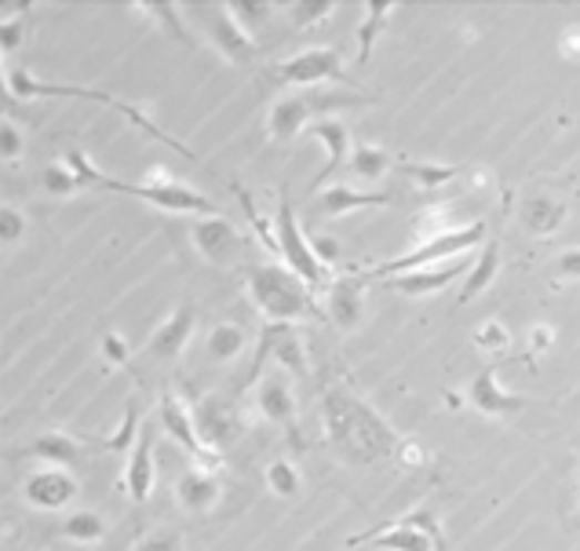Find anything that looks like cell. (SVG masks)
<instances>
[{
	"instance_id": "cell-1",
	"label": "cell",
	"mask_w": 580,
	"mask_h": 551,
	"mask_svg": "<svg viewBox=\"0 0 580 551\" xmlns=\"http://www.w3.org/2000/svg\"><path fill=\"white\" fill-rule=\"evenodd\" d=\"M322 417L325 435L344 457L358 460V465H373V460L398 457L401 438L390 424L376 412L365 398H358L347 384L329 380L322 387Z\"/></svg>"
},
{
	"instance_id": "cell-2",
	"label": "cell",
	"mask_w": 580,
	"mask_h": 551,
	"mask_svg": "<svg viewBox=\"0 0 580 551\" xmlns=\"http://www.w3.org/2000/svg\"><path fill=\"white\" fill-rule=\"evenodd\" d=\"M248 296L267 322H304L325 315V304L314 299V289L282 263H252L248 267Z\"/></svg>"
},
{
	"instance_id": "cell-3",
	"label": "cell",
	"mask_w": 580,
	"mask_h": 551,
	"mask_svg": "<svg viewBox=\"0 0 580 551\" xmlns=\"http://www.w3.org/2000/svg\"><path fill=\"white\" fill-rule=\"evenodd\" d=\"M4 84L8 92L16 99H92V103H103V106H113L118 114H124L139 132H146L150 140H161L169 143L175 154H183L186 161H197L191 150H186L180 140H172V135L165 129H157L154 121H150L143 110H139L135 103H124V99L110 95V92H99V88H84V84H55V81H37L30 70H8L4 67Z\"/></svg>"
},
{
	"instance_id": "cell-4",
	"label": "cell",
	"mask_w": 580,
	"mask_h": 551,
	"mask_svg": "<svg viewBox=\"0 0 580 551\" xmlns=\"http://www.w3.org/2000/svg\"><path fill=\"white\" fill-rule=\"evenodd\" d=\"M486 245V223L475 220V223H460L446 234H435L427 237L413 248L409 256H398V259H384L369 267V278H395V274H409V271H424V267H446V259H457V256H468L471 248H482Z\"/></svg>"
},
{
	"instance_id": "cell-5",
	"label": "cell",
	"mask_w": 580,
	"mask_h": 551,
	"mask_svg": "<svg viewBox=\"0 0 580 551\" xmlns=\"http://www.w3.org/2000/svg\"><path fill=\"white\" fill-rule=\"evenodd\" d=\"M274 234H277V253L285 256V267L299 274L311 289H329L333 278H329V267L314 256L311 248V237L304 234L296 220V208L288 202V191H282V202H277V220H274Z\"/></svg>"
},
{
	"instance_id": "cell-6",
	"label": "cell",
	"mask_w": 580,
	"mask_h": 551,
	"mask_svg": "<svg viewBox=\"0 0 580 551\" xmlns=\"http://www.w3.org/2000/svg\"><path fill=\"white\" fill-rule=\"evenodd\" d=\"M274 81L277 84H288V88H304V92H314L322 84H347V62L336 48H304V52L288 55L285 62L274 67Z\"/></svg>"
},
{
	"instance_id": "cell-7",
	"label": "cell",
	"mask_w": 580,
	"mask_h": 551,
	"mask_svg": "<svg viewBox=\"0 0 580 551\" xmlns=\"http://www.w3.org/2000/svg\"><path fill=\"white\" fill-rule=\"evenodd\" d=\"M191 11L197 16L201 30H205L212 48H216V52L226 62H234V67H245V62L256 59V52H260L256 37H252V30L242 27V19L234 16L231 4H197Z\"/></svg>"
},
{
	"instance_id": "cell-8",
	"label": "cell",
	"mask_w": 580,
	"mask_h": 551,
	"mask_svg": "<svg viewBox=\"0 0 580 551\" xmlns=\"http://www.w3.org/2000/svg\"><path fill=\"white\" fill-rule=\"evenodd\" d=\"M274 361L277 369L288 373V377H304L307 373V350H304V340L296 336L293 325L285 322H267L260 333V350L256 358H252L248 366V384L263 380V366Z\"/></svg>"
},
{
	"instance_id": "cell-9",
	"label": "cell",
	"mask_w": 580,
	"mask_h": 551,
	"mask_svg": "<svg viewBox=\"0 0 580 551\" xmlns=\"http://www.w3.org/2000/svg\"><path fill=\"white\" fill-rule=\"evenodd\" d=\"M157 420H161V428H165V435L172 438V442L180 446L191 460H197V468L220 471V457L212 453V449H208L205 442H201L194 409L186 406L180 395H161V402H157Z\"/></svg>"
},
{
	"instance_id": "cell-10",
	"label": "cell",
	"mask_w": 580,
	"mask_h": 551,
	"mask_svg": "<svg viewBox=\"0 0 580 551\" xmlns=\"http://www.w3.org/2000/svg\"><path fill=\"white\" fill-rule=\"evenodd\" d=\"M194 420H197L201 442H205L216 457H223L226 449L242 442V435H245L242 409H237L234 402H226V398H216V395L201 398V402L194 406Z\"/></svg>"
},
{
	"instance_id": "cell-11",
	"label": "cell",
	"mask_w": 580,
	"mask_h": 551,
	"mask_svg": "<svg viewBox=\"0 0 580 551\" xmlns=\"http://www.w3.org/2000/svg\"><path fill=\"white\" fill-rule=\"evenodd\" d=\"M191 237H194V248L212 263V267H234V263L245 256V234L226 216L194 220Z\"/></svg>"
},
{
	"instance_id": "cell-12",
	"label": "cell",
	"mask_w": 580,
	"mask_h": 551,
	"mask_svg": "<svg viewBox=\"0 0 580 551\" xmlns=\"http://www.w3.org/2000/svg\"><path fill=\"white\" fill-rule=\"evenodd\" d=\"M81 493V482L70 468H41L22 482V500L37 511H62Z\"/></svg>"
},
{
	"instance_id": "cell-13",
	"label": "cell",
	"mask_w": 580,
	"mask_h": 551,
	"mask_svg": "<svg viewBox=\"0 0 580 551\" xmlns=\"http://www.w3.org/2000/svg\"><path fill=\"white\" fill-rule=\"evenodd\" d=\"M325 318H329L339 333H358L365 322V282L347 274V278H333L325 289Z\"/></svg>"
},
{
	"instance_id": "cell-14",
	"label": "cell",
	"mask_w": 580,
	"mask_h": 551,
	"mask_svg": "<svg viewBox=\"0 0 580 551\" xmlns=\"http://www.w3.org/2000/svg\"><path fill=\"white\" fill-rule=\"evenodd\" d=\"M318 118V106H314V92L307 95H282L274 99L271 114H267V135L274 143H293L299 132H307Z\"/></svg>"
},
{
	"instance_id": "cell-15",
	"label": "cell",
	"mask_w": 580,
	"mask_h": 551,
	"mask_svg": "<svg viewBox=\"0 0 580 551\" xmlns=\"http://www.w3.org/2000/svg\"><path fill=\"white\" fill-rule=\"evenodd\" d=\"M154 424H146L139 431V442L129 453V465H124V493H129L132 504H146L150 493H154L157 482V460H154Z\"/></svg>"
},
{
	"instance_id": "cell-16",
	"label": "cell",
	"mask_w": 580,
	"mask_h": 551,
	"mask_svg": "<svg viewBox=\"0 0 580 551\" xmlns=\"http://www.w3.org/2000/svg\"><path fill=\"white\" fill-rule=\"evenodd\" d=\"M175 500L186 516H212L223 500V479L212 468H191L175 482Z\"/></svg>"
},
{
	"instance_id": "cell-17",
	"label": "cell",
	"mask_w": 580,
	"mask_h": 551,
	"mask_svg": "<svg viewBox=\"0 0 580 551\" xmlns=\"http://www.w3.org/2000/svg\"><path fill=\"white\" fill-rule=\"evenodd\" d=\"M256 409L267 424H277V428H296V391L288 373L274 369L271 377H263L256 384Z\"/></svg>"
},
{
	"instance_id": "cell-18",
	"label": "cell",
	"mask_w": 580,
	"mask_h": 551,
	"mask_svg": "<svg viewBox=\"0 0 580 551\" xmlns=\"http://www.w3.org/2000/svg\"><path fill=\"white\" fill-rule=\"evenodd\" d=\"M194 325H197V310L191 304L175 307L172 315L154 329V336L146 340V355L161 358V361H175L186 350V344H191Z\"/></svg>"
},
{
	"instance_id": "cell-19",
	"label": "cell",
	"mask_w": 580,
	"mask_h": 551,
	"mask_svg": "<svg viewBox=\"0 0 580 551\" xmlns=\"http://www.w3.org/2000/svg\"><path fill=\"white\" fill-rule=\"evenodd\" d=\"M468 402L471 409H478L482 417H511V412H522L526 406H533L522 395H511L508 387L500 384V377L493 369H482L468 387Z\"/></svg>"
},
{
	"instance_id": "cell-20",
	"label": "cell",
	"mask_w": 580,
	"mask_h": 551,
	"mask_svg": "<svg viewBox=\"0 0 580 551\" xmlns=\"http://www.w3.org/2000/svg\"><path fill=\"white\" fill-rule=\"evenodd\" d=\"M307 135L314 143L325 146V169L314 175V186H322L329 175L339 172V165H350V154H355V143H350V129L339 118H322L314 121Z\"/></svg>"
},
{
	"instance_id": "cell-21",
	"label": "cell",
	"mask_w": 580,
	"mask_h": 551,
	"mask_svg": "<svg viewBox=\"0 0 580 551\" xmlns=\"http://www.w3.org/2000/svg\"><path fill=\"white\" fill-rule=\"evenodd\" d=\"M468 267L464 263H446V267H424V271H409V274H395L387 278V289H395L398 296H435L449 289L452 282L464 278Z\"/></svg>"
},
{
	"instance_id": "cell-22",
	"label": "cell",
	"mask_w": 580,
	"mask_h": 551,
	"mask_svg": "<svg viewBox=\"0 0 580 551\" xmlns=\"http://www.w3.org/2000/svg\"><path fill=\"white\" fill-rule=\"evenodd\" d=\"M358 544H369L373 551H442L427 533L413 530V526H401L395 519H390L384 530L358 533V537H350L347 541V548H358Z\"/></svg>"
},
{
	"instance_id": "cell-23",
	"label": "cell",
	"mask_w": 580,
	"mask_h": 551,
	"mask_svg": "<svg viewBox=\"0 0 580 551\" xmlns=\"http://www.w3.org/2000/svg\"><path fill=\"white\" fill-rule=\"evenodd\" d=\"M566 216H570V208H566V202H559V197H551V194H529V197H522V205H519V223L533 237L559 234Z\"/></svg>"
},
{
	"instance_id": "cell-24",
	"label": "cell",
	"mask_w": 580,
	"mask_h": 551,
	"mask_svg": "<svg viewBox=\"0 0 580 551\" xmlns=\"http://www.w3.org/2000/svg\"><path fill=\"white\" fill-rule=\"evenodd\" d=\"M22 457L41 460L48 468H73V465H81L84 446H81V438H73L67 431H41L27 449H22Z\"/></svg>"
},
{
	"instance_id": "cell-25",
	"label": "cell",
	"mask_w": 580,
	"mask_h": 551,
	"mask_svg": "<svg viewBox=\"0 0 580 551\" xmlns=\"http://www.w3.org/2000/svg\"><path fill=\"white\" fill-rule=\"evenodd\" d=\"M387 205H390V194L355 191V186H329V191L318 194V212H322V216H350V212L387 208Z\"/></svg>"
},
{
	"instance_id": "cell-26",
	"label": "cell",
	"mask_w": 580,
	"mask_h": 551,
	"mask_svg": "<svg viewBox=\"0 0 580 551\" xmlns=\"http://www.w3.org/2000/svg\"><path fill=\"white\" fill-rule=\"evenodd\" d=\"M497 274H500V245L497 242H486L482 253H478V259H471L468 274H464L457 304L464 307V304H471V299H478V296L489 289V285L497 282Z\"/></svg>"
},
{
	"instance_id": "cell-27",
	"label": "cell",
	"mask_w": 580,
	"mask_h": 551,
	"mask_svg": "<svg viewBox=\"0 0 580 551\" xmlns=\"http://www.w3.org/2000/svg\"><path fill=\"white\" fill-rule=\"evenodd\" d=\"M245 347H248V333H245V325H237V322L212 325L208 336H205V350H208L212 361H234V358H242Z\"/></svg>"
},
{
	"instance_id": "cell-28",
	"label": "cell",
	"mask_w": 580,
	"mask_h": 551,
	"mask_svg": "<svg viewBox=\"0 0 580 551\" xmlns=\"http://www.w3.org/2000/svg\"><path fill=\"white\" fill-rule=\"evenodd\" d=\"M398 4H387V0H376V4H365L362 8V27H358V62L365 67V62L373 59V48L376 41H380V33L387 27V19L395 16Z\"/></svg>"
},
{
	"instance_id": "cell-29",
	"label": "cell",
	"mask_w": 580,
	"mask_h": 551,
	"mask_svg": "<svg viewBox=\"0 0 580 551\" xmlns=\"http://www.w3.org/2000/svg\"><path fill=\"white\" fill-rule=\"evenodd\" d=\"M59 533L73 544H99L106 537V519L99 511H70L59 522Z\"/></svg>"
},
{
	"instance_id": "cell-30",
	"label": "cell",
	"mask_w": 580,
	"mask_h": 551,
	"mask_svg": "<svg viewBox=\"0 0 580 551\" xmlns=\"http://www.w3.org/2000/svg\"><path fill=\"white\" fill-rule=\"evenodd\" d=\"M277 11L288 19V27L296 33H304L311 27H322V22L336 11V4L333 0H288V4H277Z\"/></svg>"
},
{
	"instance_id": "cell-31",
	"label": "cell",
	"mask_w": 580,
	"mask_h": 551,
	"mask_svg": "<svg viewBox=\"0 0 580 551\" xmlns=\"http://www.w3.org/2000/svg\"><path fill=\"white\" fill-rule=\"evenodd\" d=\"M390 161H395L390 157V150L376 146V143H358L355 154H350V172L365 183H376L390 172Z\"/></svg>"
},
{
	"instance_id": "cell-32",
	"label": "cell",
	"mask_w": 580,
	"mask_h": 551,
	"mask_svg": "<svg viewBox=\"0 0 580 551\" xmlns=\"http://www.w3.org/2000/svg\"><path fill=\"white\" fill-rule=\"evenodd\" d=\"M401 175L413 180L420 191H438V186L457 180L460 169L457 165H438V161H401Z\"/></svg>"
},
{
	"instance_id": "cell-33",
	"label": "cell",
	"mask_w": 580,
	"mask_h": 551,
	"mask_svg": "<svg viewBox=\"0 0 580 551\" xmlns=\"http://www.w3.org/2000/svg\"><path fill=\"white\" fill-rule=\"evenodd\" d=\"M135 16H150V19H157L161 22V30H165L172 41H180V44H194V37L191 30H186V8L183 4H135L132 8Z\"/></svg>"
},
{
	"instance_id": "cell-34",
	"label": "cell",
	"mask_w": 580,
	"mask_h": 551,
	"mask_svg": "<svg viewBox=\"0 0 580 551\" xmlns=\"http://www.w3.org/2000/svg\"><path fill=\"white\" fill-rule=\"evenodd\" d=\"M267 490L282 500H296L299 493H304V475H299L293 460L277 457L267 465Z\"/></svg>"
},
{
	"instance_id": "cell-35",
	"label": "cell",
	"mask_w": 580,
	"mask_h": 551,
	"mask_svg": "<svg viewBox=\"0 0 580 551\" xmlns=\"http://www.w3.org/2000/svg\"><path fill=\"white\" fill-rule=\"evenodd\" d=\"M471 344H475L478 350H486V355H503V350L511 347V329H508V325H503L500 318H486V322L475 329Z\"/></svg>"
},
{
	"instance_id": "cell-36",
	"label": "cell",
	"mask_w": 580,
	"mask_h": 551,
	"mask_svg": "<svg viewBox=\"0 0 580 551\" xmlns=\"http://www.w3.org/2000/svg\"><path fill=\"white\" fill-rule=\"evenodd\" d=\"M41 186L52 197H73V194H81L84 186H81V180L73 175V169L67 165V161H59V165H48L44 172H41Z\"/></svg>"
},
{
	"instance_id": "cell-37",
	"label": "cell",
	"mask_w": 580,
	"mask_h": 551,
	"mask_svg": "<svg viewBox=\"0 0 580 551\" xmlns=\"http://www.w3.org/2000/svg\"><path fill=\"white\" fill-rule=\"evenodd\" d=\"M99 358H103L106 369H129L132 347L121 333H103V340H99Z\"/></svg>"
},
{
	"instance_id": "cell-38",
	"label": "cell",
	"mask_w": 580,
	"mask_h": 551,
	"mask_svg": "<svg viewBox=\"0 0 580 551\" xmlns=\"http://www.w3.org/2000/svg\"><path fill=\"white\" fill-rule=\"evenodd\" d=\"M231 11L242 19L245 30H252V27H267V19L277 11V4H271V0H231Z\"/></svg>"
},
{
	"instance_id": "cell-39",
	"label": "cell",
	"mask_w": 580,
	"mask_h": 551,
	"mask_svg": "<svg viewBox=\"0 0 580 551\" xmlns=\"http://www.w3.org/2000/svg\"><path fill=\"white\" fill-rule=\"evenodd\" d=\"M135 442H139V406H135V398L129 402V409H124V420H121V428L113 431V438H110V449L113 453H124V449H135Z\"/></svg>"
},
{
	"instance_id": "cell-40",
	"label": "cell",
	"mask_w": 580,
	"mask_h": 551,
	"mask_svg": "<svg viewBox=\"0 0 580 551\" xmlns=\"http://www.w3.org/2000/svg\"><path fill=\"white\" fill-rule=\"evenodd\" d=\"M27 154V140H22V129L11 118L0 121V157H4V165H16Z\"/></svg>"
},
{
	"instance_id": "cell-41",
	"label": "cell",
	"mask_w": 580,
	"mask_h": 551,
	"mask_svg": "<svg viewBox=\"0 0 580 551\" xmlns=\"http://www.w3.org/2000/svg\"><path fill=\"white\" fill-rule=\"evenodd\" d=\"M395 522H401V526H413V530H420V533H427L431 541L446 551V537H442V526H438V519L431 516L427 508H416V511H409V516H398Z\"/></svg>"
},
{
	"instance_id": "cell-42",
	"label": "cell",
	"mask_w": 580,
	"mask_h": 551,
	"mask_svg": "<svg viewBox=\"0 0 580 551\" xmlns=\"http://www.w3.org/2000/svg\"><path fill=\"white\" fill-rule=\"evenodd\" d=\"M22 234H27V216H22V208L4 205L0 208V242L11 248L22 242Z\"/></svg>"
},
{
	"instance_id": "cell-43",
	"label": "cell",
	"mask_w": 580,
	"mask_h": 551,
	"mask_svg": "<svg viewBox=\"0 0 580 551\" xmlns=\"http://www.w3.org/2000/svg\"><path fill=\"white\" fill-rule=\"evenodd\" d=\"M132 551H183V537L175 530H154V533H146Z\"/></svg>"
},
{
	"instance_id": "cell-44",
	"label": "cell",
	"mask_w": 580,
	"mask_h": 551,
	"mask_svg": "<svg viewBox=\"0 0 580 551\" xmlns=\"http://www.w3.org/2000/svg\"><path fill=\"white\" fill-rule=\"evenodd\" d=\"M398 460L413 471H420L431 465V453H427V446L420 442V438H401V449H398Z\"/></svg>"
},
{
	"instance_id": "cell-45",
	"label": "cell",
	"mask_w": 580,
	"mask_h": 551,
	"mask_svg": "<svg viewBox=\"0 0 580 551\" xmlns=\"http://www.w3.org/2000/svg\"><path fill=\"white\" fill-rule=\"evenodd\" d=\"M311 248H314V256L325 263V267H336V263L344 259V245H339L333 234H314Z\"/></svg>"
},
{
	"instance_id": "cell-46",
	"label": "cell",
	"mask_w": 580,
	"mask_h": 551,
	"mask_svg": "<svg viewBox=\"0 0 580 551\" xmlns=\"http://www.w3.org/2000/svg\"><path fill=\"white\" fill-rule=\"evenodd\" d=\"M559 55L566 62H580V22H566L559 30Z\"/></svg>"
},
{
	"instance_id": "cell-47",
	"label": "cell",
	"mask_w": 580,
	"mask_h": 551,
	"mask_svg": "<svg viewBox=\"0 0 580 551\" xmlns=\"http://www.w3.org/2000/svg\"><path fill=\"white\" fill-rule=\"evenodd\" d=\"M22 41H27V27H22V22L4 19V27H0V52L16 55L19 48H22Z\"/></svg>"
},
{
	"instance_id": "cell-48",
	"label": "cell",
	"mask_w": 580,
	"mask_h": 551,
	"mask_svg": "<svg viewBox=\"0 0 580 551\" xmlns=\"http://www.w3.org/2000/svg\"><path fill=\"white\" fill-rule=\"evenodd\" d=\"M554 278H562V282L580 278V248H566V253L554 256Z\"/></svg>"
},
{
	"instance_id": "cell-49",
	"label": "cell",
	"mask_w": 580,
	"mask_h": 551,
	"mask_svg": "<svg viewBox=\"0 0 580 551\" xmlns=\"http://www.w3.org/2000/svg\"><path fill=\"white\" fill-rule=\"evenodd\" d=\"M551 344H554L551 325H533V329H529V347H533V355H545Z\"/></svg>"
}]
</instances>
